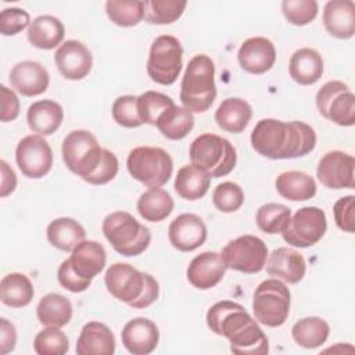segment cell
<instances>
[{
  "label": "cell",
  "mask_w": 355,
  "mask_h": 355,
  "mask_svg": "<svg viewBox=\"0 0 355 355\" xmlns=\"http://www.w3.org/2000/svg\"><path fill=\"white\" fill-rule=\"evenodd\" d=\"M252 148L269 159L300 158L316 146L315 129L302 121L284 122L265 118L257 122L251 132Z\"/></svg>",
  "instance_id": "obj_1"
},
{
  "label": "cell",
  "mask_w": 355,
  "mask_h": 355,
  "mask_svg": "<svg viewBox=\"0 0 355 355\" xmlns=\"http://www.w3.org/2000/svg\"><path fill=\"white\" fill-rule=\"evenodd\" d=\"M207 326L216 336L230 343V351L239 355H265L269 352V340L258 322L233 301H219L207 312Z\"/></svg>",
  "instance_id": "obj_2"
},
{
  "label": "cell",
  "mask_w": 355,
  "mask_h": 355,
  "mask_svg": "<svg viewBox=\"0 0 355 355\" xmlns=\"http://www.w3.org/2000/svg\"><path fill=\"white\" fill-rule=\"evenodd\" d=\"M104 282L112 297L135 309L148 308L159 295V284L155 277L125 262H115L108 266Z\"/></svg>",
  "instance_id": "obj_3"
},
{
  "label": "cell",
  "mask_w": 355,
  "mask_h": 355,
  "mask_svg": "<svg viewBox=\"0 0 355 355\" xmlns=\"http://www.w3.org/2000/svg\"><path fill=\"white\" fill-rule=\"evenodd\" d=\"M215 98V64L207 54H197L189 61L183 73L180 101L190 112L201 114L211 108Z\"/></svg>",
  "instance_id": "obj_4"
},
{
  "label": "cell",
  "mask_w": 355,
  "mask_h": 355,
  "mask_svg": "<svg viewBox=\"0 0 355 355\" xmlns=\"http://www.w3.org/2000/svg\"><path fill=\"white\" fill-rule=\"evenodd\" d=\"M101 230L111 247L123 257L140 255L151 241L150 229L125 211H115L107 215Z\"/></svg>",
  "instance_id": "obj_5"
},
{
  "label": "cell",
  "mask_w": 355,
  "mask_h": 355,
  "mask_svg": "<svg viewBox=\"0 0 355 355\" xmlns=\"http://www.w3.org/2000/svg\"><path fill=\"white\" fill-rule=\"evenodd\" d=\"M189 157L193 165L204 169L211 178L229 175L237 162V153L233 144L214 133L197 136L190 144Z\"/></svg>",
  "instance_id": "obj_6"
},
{
  "label": "cell",
  "mask_w": 355,
  "mask_h": 355,
  "mask_svg": "<svg viewBox=\"0 0 355 355\" xmlns=\"http://www.w3.org/2000/svg\"><path fill=\"white\" fill-rule=\"evenodd\" d=\"M130 176L147 187H162L173 173L171 155L159 147L140 146L133 148L126 159Z\"/></svg>",
  "instance_id": "obj_7"
},
{
  "label": "cell",
  "mask_w": 355,
  "mask_h": 355,
  "mask_svg": "<svg viewBox=\"0 0 355 355\" xmlns=\"http://www.w3.org/2000/svg\"><path fill=\"white\" fill-rule=\"evenodd\" d=\"M61 153L65 166L86 182L100 165L104 148H101L93 133L76 129L69 132L62 140Z\"/></svg>",
  "instance_id": "obj_8"
},
{
  "label": "cell",
  "mask_w": 355,
  "mask_h": 355,
  "mask_svg": "<svg viewBox=\"0 0 355 355\" xmlns=\"http://www.w3.org/2000/svg\"><path fill=\"white\" fill-rule=\"evenodd\" d=\"M291 294L279 279H268L258 284L252 295V312L255 320L268 327L282 326L288 315Z\"/></svg>",
  "instance_id": "obj_9"
},
{
  "label": "cell",
  "mask_w": 355,
  "mask_h": 355,
  "mask_svg": "<svg viewBox=\"0 0 355 355\" xmlns=\"http://www.w3.org/2000/svg\"><path fill=\"white\" fill-rule=\"evenodd\" d=\"M183 67V49L178 37L161 35L154 39L147 60V73L153 82L173 85Z\"/></svg>",
  "instance_id": "obj_10"
},
{
  "label": "cell",
  "mask_w": 355,
  "mask_h": 355,
  "mask_svg": "<svg viewBox=\"0 0 355 355\" xmlns=\"http://www.w3.org/2000/svg\"><path fill=\"white\" fill-rule=\"evenodd\" d=\"M319 114L338 126L355 123V96L341 80L326 82L315 97Z\"/></svg>",
  "instance_id": "obj_11"
},
{
  "label": "cell",
  "mask_w": 355,
  "mask_h": 355,
  "mask_svg": "<svg viewBox=\"0 0 355 355\" xmlns=\"http://www.w3.org/2000/svg\"><path fill=\"white\" fill-rule=\"evenodd\" d=\"M220 257L226 269L252 275L265 268L268 247L262 239L252 234H244L229 241L223 247Z\"/></svg>",
  "instance_id": "obj_12"
},
{
  "label": "cell",
  "mask_w": 355,
  "mask_h": 355,
  "mask_svg": "<svg viewBox=\"0 0 355 355\" xmlns=\"http://www.w3.org/2000/svg\"><path fill=\"white\" fill-rule=\"evenodd\" d=\"M327 230V218L323 209L318 207L300 208L282 232L283 240L300 248H308L322 240Z\"/></svg>",
  "instance_id": "obj_13"
},
{
  "label": "cell",
  "mask_w": 355,
  "mask_h": 355,
  "mask_svg": "<svg viewBox=\"0 0 355 355\" xmlns=\"http://www.w3.org/2000/svg\"><path fill=\"white\" fill-rule=\"evenodd\" d=\"M15 161L24 176L40 179L53 166V150L40 135H28L17 144Z\"/></svg>",
  "instance_id": "obj_14"
},
{
  "label": "cell",
  "mask_w": 355,
  "mask_h": 355,
  "mask_svg": "<svg viewBox=\"0 0 355 355\" xmlns=\"http://www.w3.org/2000/svg\"><path fill=\"white\" fill-rule=\"evenodd\" d=\"M355 159L351 154L333 150L322 155L316 166V176L319 182L334 190L340 189H354Z\"/></svg>",
  "instance_id": "obj_15"
},
{
  "label": "cell",
  "mask_w": 355,
  "mask_h": 355,
  "mask_svg": "<svg viewBox=\"0 0 355 355\" xmlns=\"http://www.w3.org/2000/svg\"><path fill=\"white\" fill-rule=\"evenodd\" d=\"M54 62L65 79L80 80L92 71L93 55L82 42L67 40L55 50Z\"/></svg>",
  "instance_id": "obj_16"
},
{
  "label": "cell",
  "mask_w": 355,
  "mask_h": 355,
  "mask_svg": "<svg viewBox=\"0 0 355 355\" xmlns=\"http://www.w3.org/2000/svg\"><path fill=\"white\" fill-rule=\"evenodd\" d=\"M208 236L204 220L196 214H180L169 225L168 237L173 248L190 252L201 247Z\"/></svg>",
  "instance_id": "obj_17"
},
{
  "label": "cell",
  "mask_w": 355,
  "mask_h": 355,
  "mask_svg": "<svg viewBox=\"0 0 355 355\" xmlns=\"http://www.w3.org/2000/svg\"><path fill=\"white\" fill-rule=\"evenodd\" d=\"M237 60L240 67L252 75H261L272 69L276 61V49L272 40L255 36L244 40L239 49Z\"/></svg>",
  "instance_id": "obj_18"
},
{
  "label": "cell",
  "mask_w": 355,
  "mask_h": 355,
  "mask_svg": "<svg viewBox=\"0 0 355 355\" xmlns=\"http://www.w3.org/2000/svg\"><path fill=\"white\" fill-rule=\"evenodd\" d=\"M265 265L269 276L288 284H297L301 282L306 272V262L304 257L290 247L273 250L270 255H268Z\"/></svg>",
  "instance_id": "obj_19"
},
{
  "label": "cell",
  "mask_w": 355,
  "mask_h": 355,
  "mask_svg": "<svg viewBox=\"0 0 355 355\" xmlns=\"http://www.w3.org/2000/svg\"><path fill=\"white\" fill-rule=\"evenodd\" d=\"M226 266L220 254L215 251H205L196 255L186 270L189 283L200 290L215 287L225 276Z\"/></svg>",
  "instance_id": "obj_20"
},
{
  "label": "cell",
  "mask_w": 355,
  "mask_h": 355,
  "mask_svg": "<svg viewBox=\"0 0 355 355\" xmlns=\"http://www.w3.org/2000/svg\"><path fill=\"white\" fill-rule=\"evenodd\" d=\"M121 338L130 354L148 355L158 345L159 330L151 319L135 318L123 326Z\"/></svg>",
  "instance_id": "obj_21"
},
{
  "label": "cell",
  "mask_w": 355,
  "mask_h": 355,
  "mask_svg": "<svg viewBox=\"0 0 355 355\" xmlns=\"http://www.w3.org/2000/svg\"><path fill=\"white\" fill-rule=\"evenodd\" d=\"M11 87L25 97L44 93L50 83L49 71L36 61H22L10 71Z\"/></svg>",
  "instance_id": "obj_22"
},
{
  "label": "cell",
  "mask_w": 355,
  "mask_h": 355,
  "mask_svg": "<svg viewBox=\"0 0 355 355\" xmlns=\"http://www.w3.org/2000/svg\"><path fill=\"white\" fill-rule=\"evenodd\" d=\"M72 270L82 279L93 280L105 266L107 252L104 247L93 240L80 241L68 258Z\"/></svg>",
  "instance_id": "obj_23"
},
{
  "label": "cell",
  "mask_w": 355,
  "mask_h": 355,
  "mask_svg": "<svg viewBox=\"0 0 355 355\" xmlns=\"http://www.w3.org/2000/svg\"><path fill=\"white\" fill-rule=\"evenodd\" d=\"M323 25L337 39L347 40L355 33V4L352 0H330L323 8Z\"/></svg>",
  "instance_id": "obj_24"
},
{
  "label": "cell",
  "mask_w": 355,
  "mask_h": 355,
  "mask_svg": "<svg viewBox=\"0 0 355 355\" xmlns=\"http://www.w3.org/2000/svg\"><path fill=\"white\" fill-rule=\"evenodd\" d=\"M78 355H112L115 352V337L111 329L97 320L86 323L76 341Z\"/></svg>",
  "instance_id": "obj_25"
},
{
  "label": "cell",
  "mask_w": 355,
  "mask_h": 355,
  "mask_svg": "<svg viewBox=\"0 0 355 355\" xmlns=\"http://www.w3.org/2000/svg\"><path fill=\"white\" fill-rule=\"evenodd\" d=\"M64 119L62 107L50 98L35 101L29 105L26 121L32 132L40 136H50L61 126Z\"/></svg>",
  "instance_id": "obj_26"
},
{
  "label": "cell",
  "mask_w": 355,
  "mask_h": 355,
  "mask_svg": "<svg viewBox=\"0 0 355 355\" xmlns=\"http://www.w3.org/2000/svg\"><path fill=\"white\" fill-rule=\"evenodd\" d=\"M288 72L293 80L298 85L311 86L323 75V58L315 49H298L290 58Z\"/></svg>",
  "instance_id": "obj_27"
},
{
  "label": "cell",
  "mask_w": 355,
  "mask_h": 355,
  "mask_svg": "<svg viewBox=\"0 0 355 355\" xmlns=\"http://www.w3.org/2000/svg\"><path fill=\"white\" fill-rule=\"evenodd\" d=\"M26 35L33 47L51 50L61 46L65 36V26L54 15H39L31 22Z\"/></svg>",
  "instance_id": "obj_28"
},
{
  "label": "cell",
  "mask_w": 355,
  "mask_h": 355,
  "mask_svg": "<svg viewBox=\"0 0 355 355\" xmlns=\"http://www.w3.org/2000/svg\"><path fill=\"white\" fill-rule=\"evenodd\" d=\"M252 118L251 105L239 97H229L223 100L215 111V121L218 126L230 133H241Z\"/></svg>",
  "instance_id": "obj_29"
},
{
  "label": "cell",
  "mask_w": 355,
  "mask_h": 355,
  "mask_svg": "<svg viewBox=\"0 0 355 355\" xmlns=\"http://www.w3.org/2000/svg\"><path fill=\"white\" fill-rule=\"evenodd\" d=\"M46 237L54 248L69 252L86 239V232L85 227L75 219L62 216L49 223Z\"/></svg>",
  "instance_id": "obj_30"
},
{
  "label": "cell",
  "mask_w": 355,
  "mask_h": 355,
  "mask_svg": "<svg viewBox=\"0 0 355 355\" xmlns=\"http://www.w3.org/2000/svg\"><path fill=\"white\" fill-rule=\"evenodd\" d=\"M72 312L71 301L58 293L46 294L36 306L37 320L44 327L67 326L72 319Z\"/></svg>",
  "instance_id": "obj_31"
},
{
  "label": "cell",
  "mask_w": 355,
  "mask_h": 355,
  "mask_svg": "<svg viewBox=\"0 0 355 355\" xmlns=\"http://www.w3.org/2000/svg\"><path fill=\"white\" fill-rule=\"evenodd\" d=\"M209 184L211 176L204 169L190 164L178 171L173 187L179 197L187 201H196L208 193Z\"/></svg>",
  "instance_id": "obj_32"
},
{
  "label": "cell",
  "mask_w": 355,
  "mask_h": 355,
  "mask_svg": "<svg viewBox=\"0 0 355 355\" xmlns=\"http://www.w3.org/2000/svg\"><path fill=\"white\" fill-rule=\"evenodd\" d=\"M277 193L290 201H306L316 194L315 179L301 171L280 173L275 182Z\"/></svg>",
  "instance_id": "obj_33"
},
{
  "label": "cell",
  "mask_w": 355,
  "mask_h": 355,
  "mask_svg": "<svg viewBox=\"0 0 355 355\" xmlns=\"http://www.w3.org/2000/svg\"><path fill=\"white\" fill-rule=\"evenodd\" d=\"M173 198L161 187H150L137 200V212L148 222H161L166 219L173 211Z\"/></svg>",
  "instance_id": "obj_34"
},
{
  "label": "cell",
  "mask_w": 355,
  "mask_h": 355,
  "mask_svg": "<svg viewBox=\"0 0 355 355\" xmlns=\"http://www.w3.org/2000/svg\"><path fill=\"white\" fill-rule=\"evenodd\" d=\"M35 290L28 276L12 272L1 279L0 298L1 302L11 308H24L33 300Z\"/></svg>",
  "instance_id": "obj_35"
},
{
  "label": "cell",
  "mask_w": 355,
  "mask_h": 355,
  "mask_svg": "<svg viewBox=\"0 0 355 355\" xmlns=\"http://www.w3.org/2000/svg\"><path fill=\"white\" fill-rule=\"evenodd\" d=\"M155 126L169 140L184 139L194 128V115L184 107L173 104L162 112Z\"/></svg>",
  "instance_id": "obj_36"
},
{
  "label": "cell",
  "mask_w": 355,
  "mask_h": 355,
  "mask_svg": "<svg viewBox=\"0 0 355 355\" xmlns=\"http://www.w3.org/2000/svg\"><path fill=\"white\" fill-rule=\"evenodd\" d=\"M330 326L319 316L302 318L294 323L291 329V336L294 341L302 348H318L326 343L329 338Z\"/></svg>",
  "instance_id": "obj_37"
},
{
  "label": "cell",
  "mask_w": 355,
  "mask_h": 355,
  "mask_svg": "<svg viewBox=\"0 0 355 355\" xmlns=\"http://www.w3.org/2000/svg\"><path fill=\"white\" fill-rule=\"evenodd\" d=\"M187 1L184 0H144L143 19L154 25H168L178 21Z\"/></svg>",
  "instance_id": "obj_38"
},
{
  "label": "cell",
  "mask_w": 355,
  "mask_h": 355,
  "mask_svg": "<svg viewBox=\"0 0 355 355\" xmlns=\"http://www.w3.org/2000/svg\"><path fill=\"white\" fill-rule=\"evenodd\" d=\"M291 209L279 202H266L257 211L255 220L258 227L268 234L282 233L288 225Z\"/></svg>",
  "instance_id": "obj_39"
},
{
  "label": "cell",
  "mask_w": 355,
  "mask_h": 355,
  "mask_svg": "<svg viewBox=\"0 0 355 355\" xmlns=\"http://www.w3.org/2000/svg\"><path fill=\"white\" fill-rule=\"evenodd\" d=\"M107 17L118 26H136L143 19V1L139 0H108L105 3Z\"/></svg>",
  "instance_id": "obj_40"
},
{
  "label": "cell",
  "mask_w": 355,
  "mask_h": 355,
  "mask_svg": "<svg viewBox=\"0 0 355 355\" xmlns=\"http://www.w3.org/2000/svg\"><path fill=\"white\" fill-rule=\"evenodd\" d=\"M175 103L173 100L159 92H144L137 96V112L141 123L155 126L158 118L162 115L165 110L172 107Z\"/></svg>",
  "instance_id": "obj_41"
},
{
  "label": "cell",
  "mask_w": 355,
  "mask_h": 355,
  "mask_svg": "<svg viewBox=\"0 0 355 355\" xmlns=\"http://www.w3.org/2000/svg\"><path fill=\"white\" fill-rule=\"evenodd\" d=\"M33 349L39 355H64L69 349V340L61 327H46L36 334Z\"/></svg>",
  "instance_id": "obj_42"
},
{
  "label": "cell",
  "mask_w": 355,
  "mask_h": 355,
  "mask_svg": "<svg viewBox=\"0 0 355 355\" xmlns=\"http://www.w3.org/2000/svg\"><path fill=\"white\" fill-rule=\"evenodd\" d=\"M212 202L220 212H236L244 204V191L237 183L223 182L215 187L212 193Z\"/></svg>",
  "instance_id": "obj_43"
},
{
  "label": "cell",
  "mask_w": 355,
  "mask_h": 355,
  "mask_svg": "<svg viewBox=\"0 0 355 355\" xmlns=\"http://www.w3.org/2000/svg\"><path fill=\"white\" fill-rule=\"evenodd\" d=\"M282 11L291 25L304 26L316 18L319 6L315 0H284Z\"/></svg>",
  "instance_id": "obj_44"
},
{
  "label": "cell",
  "mask_w": 355,
  "mask_h": 355,
  "mask_svg": "<svg viewBox=\"0 0 355 355\" xmlns=\"http://www.w3.org/2000/svg\"><path fill=\"white\" fill-rule=\"evenodd\" d=\"M112 118L123 128H137L141 123L137 112V96L125 94L118 97L112 104Z\"/></svg>",
  "instance_id": "obj_45"
},
{
  "label": "cell",
  "mask_w": 355,
  "mask_h": 355,
  "mask_svg": "<svg viewBox=\"0 0 355 355\" xmlns=\"http://www.w3.org/2000/svg\"><path fill=\"white\" fill-rule=\"evenodd\" d=\"M31 22L28 11L18 7L4 8L0 12V33L4 36L17 35L25 28H29Z\"/></svg>",
  "instance_id": "obj_46"
},
{
  "label": "cell",
  "mask_w": 355,
  "mask_h": 355,
  "mask_svg": "<svg viewBox=\"0 0 355 355\" xmlns=\"http://www.w3.org/2000/svg\"><path fill=\"white\" fill-rule=\"evenodd\" d=\"M334 220L338 229L347 233H354L355 230V197L345 196L336 201L333 207Z\"/></svg>",
  "instance_id": "obj_47"
},
{
  "label": "cell",
  "mask_w": 355,
  "mask_h": 355,
  "mask_svg": "<svg viewBox=\"0 0 355 355\" xmlns=\"http://www.w3.org/2000/svg\"><path fill=\"white\" fill-rule=\"evenodd\" d=\"M118 169H119V162H118L116 155L114 153H111L110 150L104 148V155H103V159H101L100 165L87 178L86 182L90 183V184H94V186L105 184L116 176Z\"/></svg>",
  "instance_id": "obj_48"
},
{
  "label": "cell",
  "mask_w": 355,
  "mask_h": 355,
  "mask_svg": "<svg viewBox=\"0 0 355 355\" xmlns=\"http://www.w3.org/2000/svg\"><path fill=\"white\" fill-rule=\"evenodd\" d=\"M57 279L58 283L71 293H83L92 284V280L82 279L72 270L68 259L62 261V263L60 265L57 270Z\"/></svg>",
  "instance_id": "obj_49"
},
{
  "label": "cell",
  "mask_w": 355,
  "mask_h": 355,
  "mask_svg": "<svg viewBox=\"0 0 355 355\" xmlns=\"http://www.w3.org/2000/svg\"><path fill=\"white\" fill-rule=\"evenodd\" d=\"M19 115V100L7 86H0V121L10 122Z\"/></svg>",
  "instance_id": "obj_50"
},
{
  "label": "cell",
  "mask_w": 355,
  "mask_h": 355,
  "mask_svg": "<svg viewBox=\"0 0 355 355\" xmlns=\"http://www.w3.org/2000/svg\"><path fill=\"white\" fill-rule=\"evenodd\" d=\"M17 344L15 326L6 318L0 319V352L3 355L11 352Z\"/></svg>",
  "instance_id": "obj_51"
},
{
  "label": "cell",
  "mask_w": 355,
  "mask_h": 355,
  "mask_svg": "<svg viewBox=\"0 0 355 355\" xmlns=\"http://www.w3.org/2000/svg\"><path fill=\"white\" fill-rule=\"evenodd\" d=\"M0 169H1V186H0V197L4 198L10 196L15 187H17V176L15 172L11 169V166L1 159L0 161Z\"/></svg>",
  "instance_id": "obj_52"
}]
</instances>
